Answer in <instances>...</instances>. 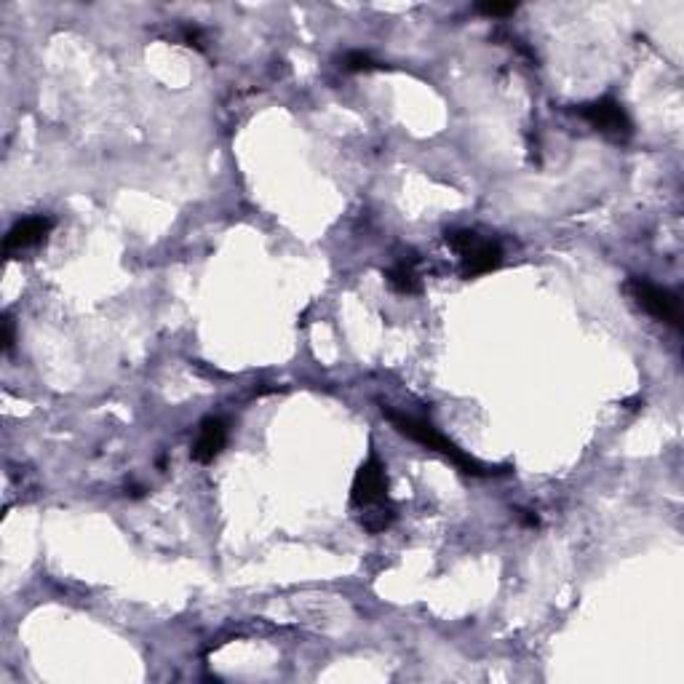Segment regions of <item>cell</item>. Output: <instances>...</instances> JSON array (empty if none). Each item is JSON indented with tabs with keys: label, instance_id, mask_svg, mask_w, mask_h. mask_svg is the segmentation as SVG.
<instances>
[{
	"label": "cell",
	"instance_id": "6da1fadb",
	"mask_svg": "<svg viewBox=\"0 0 684 684\" xmlns=\"http://www.w3.org/2000/svg\"><path fill=\"white\" fill-rule=\"evenodd\" d=\"M380 412H383L385 420H388L396 431L404 433L407 439L417 441V444H423L425 449L444 455L449 463L457 465V468H460L463 473H468V476H489V473H497L495 468H489V465L473 460L471 455H465L463 449L457 447V444H452L447 436H441L431 423H425V420H420V417L396 412V409H391L388 404H380Z\"/></svg>",
	"mask_w": 684,
	"mask_h": 684
},
{
	"label": "cell",
	"instance_id": "7a4b0ae2",
	"mask_svg": "<svg viewBox=\"0 0 684 684\" xmlns=\"http://www.w3.org/2000/svg\"><path fill=\"white\" fill-rule=\"evenodd\" d=\"M447 246L460 257V276L479 278L503 265V249L497 241L481 238L476 230H447Z\"/></svg>",
	"mask_w": 684,
	"mask_h": 684
},
{
	"label": "cell",
	"instance_id": "3957f363",
	"mask_svg": "<svg viewBox=\"0 0 684 684\" xmlns=\"http://www.w3.org/2000/svg\"><path fill=\"white\" fill-rule=\"evenodd\" d=\"M626 292L634 297L636 305H639L647 316H652L655 321H660V324H668L674 326V329H679V324H682V300H679V294H674L671 289H666V286L652 284V281L639 276H634L628 281Z\"/></svg>",
	"mask_w": 684,
	"mask_h": 684
},
{
	"label": "cell",
	"instance_id": "277c9868",
	"mask_svg": "<svg viewBox=\"0 0 684 684\" xmlns=\"http://www.w3.org/2000/svg\"><path fill=\"white\" fill-rule=\"evenodd\" d=\"M391 503L388 497V473L380 457L369 455V460L356 471L351 487V505L353 511H369V508H380V505Z\"/></svg>",
	"mask_w": 684,
	"mask_h": 684
},
{
	"label": "cell",
	"instance_id": "5b68a950",
	"mask_svg": "<svg viewBox=\"0 0 684 684\" xmlns=\"http://www.w3.org/2000/svg\"><path fill=\"white\" fill-rule=\"evenodd\" d=\"M575 113L594 126L596 131H602L604 137L615 139V142H626L631 134H634V126H631V118L623 110L618 99L602 97L594 99V102H586V105L575 107Z\"/></svg>",
	"mask_w": 684,
	"mask_h": 684
},
{
	"label": "cell",
	"instance_id": "8992f818",
	"mask_svg": "<svg viewBox=\"0 0 684 684\" xmlns=\"http://www.w3.org/2000/svg\"><path fill=\"white\" fill-rule=\"evenodd\" d=\"M51 230H54V220H51V217H43V214L19 220L17 225L9 230V236L3 241V249H6V254L33 249V246L43 244V241L49 238Z\"/></svg>",
	"mask_w": 684,
	"mask_h": 684
},
{
	"label": "cell",
	"instance_id": "52a82bcc",
	"mask_svg": "<svg viewBox=\"0 0 684 684\" xmlns=\"http://www.w3.org/2000/svg\"><path fill=\"white\" fill-rule=\"evenodd\" d=\"M228 444V423L220 417H206L201 428H198V439L193 444L190 457L196 463H212L214 457H220V452Z\"/></svg>",
	"mask_w": 684,
	"mask_h": 684
},
{
	"label": "cell",
	"instance_id": "ba28073f",
	"mask_svg": "<svg viewBox=\"0 0 684 684\" xmlns=\"http://www.w3.org/2000/svg\"><path fill=\"white\" fill-rule=\"evenodd\" d=\"M417 254L409 252L404 254L396 265H393L388 273H385V278H388V284H391L393 292L399 294H407V297H412V294H420L423 292V278H420V273H417Z\"/></svg>",
	"mask_w": 684,
	"mask_h": 684
},
{
	"label": "cell",
	"instance_id": "9c48e42d",
	"mask_svg": "<svg viewBox=\"0 0 684 684\" xmlns=\"http://www.w3.org/2000/svg\"><path fill=\"white\" fill-rule=\"evenodd\" d=\"M342 67L348 73H372V70H380L383 62H377L369 51H348L345 59H342Z\"/></svg>",
	"mask_w": 684,
	"mask_h": 684
},
{
	"label": "cell",
	"instance_id": "30bf717a",
	"mask_svg": "<svg viewBox=\"0 0 684 684\" xmlns=\"http://www.w3.org/2000/svg\"><path fill=\"white\" fill-rule=\"evenodd\" d=\"M516 9H519L516 3H479V6H476V11H479V14H484V17H489V19L511 17Z\"/></svg>",
	"mask_w": 684,
	"mask_h": 684
},
{
	"label": "cell",
	"instance_id": "8fae6325",
	"mask_svg": "<svg viewBox=\"0 0 684 684\" xmlns=\"http://www.w3.org/2000/svg\"><path fill=\"white\" fill-rule=\"evenodd\" d=\"M182 41L188 43V46H193V49H198V51L206 49V38H204V33L198 30V27H185V30H182Z\"/></svg>",
	"mask_w": 684,
	"mask_h": 684
},
{
	"label": "cell",
	"instance_id": "7c38bea8",
	"mask_svg": "<svg viewBox=\"0 0 684 684\" xmlns=\"http://www.w3.org/2000/svg\"><path fill=\"white\" fill-rule=\"evenodd\" d=\"M14 348V321L9 316L3 318V351L9 353Z\"/></svg>",
	"mask_w": 684,
	"mask_h": 684
}]
</instances>
